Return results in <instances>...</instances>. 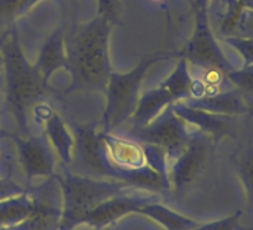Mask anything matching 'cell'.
Returning a JSON list of instances; mask_svg holds the SVG:
<instances>
[{"label": "cell", "mask_w": 253, "mask_h": 230, "mask_svg": "<svg viewBox=\"0 0 253 230\" xmlns=\"http://www.w3.org/2000/svg\"><path fill=\"white\" fill-rule=\"evenodd\" d=\"M6 138L15 145L17 160L23 169L27 185H35V182L41 184L43 179H52L57 172L58 160L43 135H21L15 132L8 133Z\"/></svg>", "instance_id": "cell-9"}, {"label": "cell", "mask_w": 253, "mask_h": 230, "mask_svg": "<svg viewBox=\"0 0 253 230\" xmlns=\"http://www.w3.org/2000/svg\"><path fill=\"white\" fill-rule=\"evenodd\" d=\"M66 27L55 29L42 44L39 50L38 60L35 61V67L43 78V81L49 85V79L60 69H66L67 56H66Z\"/></svg>", "instance_id": "cell-16"}, {"label": "cell", "mask_w": 253, "mask_h": 230, "mask_svg": "<svg viewBox=\"0 0 253 230\" xmlns=\"http://www.w3.org/2000/svg\"><path fill=\"white\" fill-rule=\"evenodd\" d=\"M232 36L253 39V9L243 8V11L240 12L238 21L235 24Z\"/></svg>", "instance_id": "cell-26"}, {"label": "cell", "mask_w": 253, "mask_h": 230, "mask_svg": "<svg viewBox=\"0 0 253 230\" xmlns=\"http://www.w3.org/2000/svg\"><path fill=\"white\" fill-rule=\"evenodd\" d=\"M152 200H158L157 193L139 188H126L97 205L85 217L84 223L94 227L113 226L128 214H137L143 205Z\"/></svg>", "instance_id": "cell-11"}, {"label": "cell", "mask_w": 253, "mask_h": 230, "mask_svg": "<svg viewBox=\"0 0 253 230\" xmlns=\"http://www.w3.org/2000/svg\"><path fill=\"white\" fill-rule=\"evenodd\" d=\"M2 56L5 102L15 120L18 133L27 135L30 133L32 112L46 93L48 84L35 64L26 58L15 29L5 33Z\"/></svg>", "instance_id": "cell-2"}, {"label": "cell", "mask_w": 253, "mask_h": 230, "mask_svg": "<svg viewBox=\"0 0 253 230\" xmlns=\"http://www.w3.org/2000/svg\"><path fill=\"white\" fill-rule=\"evenodd\" d=\"M39 0H0V23H9L27 12Z\"/></svg>", "instance_id": "cell-22"}, {"label": "cell", "mask_w": 253, "mask_h": 230, "mask_svg": "<svg viewBox=\"0 0 253 230\" xmlns=\"http://www.w3.org/2000/svg\"><path fill=\"white\" fill-rule=\"evenodd\" d=\"M27 191H30V188L18 184L11 175V165L6 160H2V163H0V200Z\"/></svg>", "instance_id": "cell-21"}, {"label": "cell", "mask_w": 253, "mask_h": 230, "mask_svg": "<svg viewBox=\"0 0 253 230\" xmlns=\"http://www.w3.org/2000/svg\"><path fill=\"white\" fill-rule=\"evenodd\" d=\"M97 17L104 18L112 27L122 24L121 21V2L119 0H97Z\"/></svg>", "instance_id": "cell-25"}, {"label": "cell", "mask_w": 253, "mask_h": 230, "mask_svg": "<svg viewBox=\"0 0 253 230\" xmlns=\"http://www.w3.org/2000/svg\"><path fill=\"white\" fill-rule=\"evenodd\" d=\"M243 5L249 9H253V0H241Z\"/></svg>", "instance_id": "cell-30"}, {"label": "cell", "mask_w": 253, "mask_h": 230, "mask_svg": "<svg viewBox=\"0 0 253 230\" xmlns=\"http://www.w3.org/2000/svg\"><path fill=\"white\" fill-rule=\"evenodd\" d=\"M0 230H12V229H0Z\"/></svg>", "instance_id": "cell-34"}, {"label": "cell", "mask_w": 253, "mask_h": 230, "mask_svg": "<svg viewBox=\"0 0 253 230\" xmlns=\"http://www.w3.org/2000/svg\"><path fill=\"white\" fill-rule=\"evenodd\" d=\"M32 118H35L41 124V129L43 132L42 135L51 145L61 168H69L73 159L75 136L64 118L42 100L35 106Z\"/></svg>", "instance_id": "cell-12"}, {"label": "cell", "mask_w": 253, "mask_h": 230, "mask_svg": "<svg viewBox=\"0 0 253 230\" xmlns=\"http://www.w3.org/2000/svg\"><path fill=\"white\" fill-rule=\"evenodd\" d=\"M112 26L101 17L66 29V70L70 84L66 94L76 91H104L113 72L109 60V36Z\"/></svg>", "instance_id": "cell-1"}, {"label": "cell", "mask_w": 253, "mask_h": 230, "mask_svg": "<svg viewBox=\"0 0 253 230\" xmlns=\"http://www.w3.org/2000/svg\"><path fill=\"white\" fill-rule=\"evenodd\" d=\"M179 53L157 51L145 56L139 64L128 72H112L104 87V108L101 112L100 129L104 133L116 132L122 129L133 117L137 103L142 96V85L149 69L163 61L169 60Z\"/></svg>", "instance_id": "cell-3"}, {"label": "cell", "mask_w": 253, "mask_h": 230, "mask_svg": "<svg viewBox=\"0 0 253 230\" xmlns=\"http://www.w3.org/2000/svg\"><path fill=\"white\" fill-rule=\"evenodd\" d=\"M192 73L188 63L180 57L174 70L157 87L142 93L137 108L128 123L131 126H146L169 106L191 96Z\"/></svg>", "instance_id": "cell-6"}, {"label": "cell", "mask_w": 253, "mask_h": 230, "mask_svg": "<svg viewBox=\"0 0 253 230\" xmlns=\"http://www.w3.org/2000/svg\"><path fill=\"white\" fill-rule=\"evenodd\" d=\"M3 41H5V33L0 36V73L3 70V56H2V47H3Z\"/></svg>", "instance_id": "cell-29"}, {"label": "cell", "mask_w": 253, "mask_h": 230, "mask_svg": "<svg viewBox=\"0 0 253 230\" xmlns=\"http://www.w3.org/2000/svg\"><path fill=\"white\" fill-rule=\"evenodd\" d=\"M222 2H223V3H226V2H229V0H222Z\"/></svg>", "instance_id": "cell-33"}, {"label": "cell", "mask_w": 253, "mask_h": 230, "mask_svg": "<svg viewBox=\"0 0 253 230\" xmlns=\"http://www.w3.org/2000/svg\"><path fill=\"white\" fill-rule=\"evenodd\" d=\"M70 129L75 136V147L72 163L66 169L82 176L119 181L118 172L109 162L103 142L104 132L100 129V124L75 123Z\"/></svg>", "instance_id": "cell-5"}, {"label": "cell", "mask_w": 253, "mask_h": 230, "mask_svg": "<svg viewBox=\"0 0 253 230\" xmlns=\"http://www.w3.org/2000/svg\"><path fill=\"white\" fill-rule=\"evenodd\" d=\"M195 15V26L185 48L179 53L188 66L198 67L201 70H220L229 73L237 69L232 61L225 56L217 38L210 29L209 12H198Z\"/></svg>", "instance_id": "cell-8"}, {"label": "cell", "mask_w": 253, "mask_h": 230, "mask_svg": "<svg viewBox=\"0 0 253 230\" xmlns=\"http://www.w3.org/2000/svg\"><path fill=\"white\" fill-rule=\"evenodd\" d=\"M222 41L240 54L244 66H253V39L228 36V38H222Z\"/></svg>", "instance_id": "cell-24"}, {"label": "cell", "mask_w": 253, "mask_h": 230, "mask_svg": "<svg viewBox=\"0 0 253 230\" xmlns=\"http://www.w3.org/2000/svg\"><path fill=\"white\" fill-rule=\"evenodd\" d=\"M61 194V221L58 230H72L84 223L85 217L101 202L116 193L133 188L121 181L82 176L61 168L52 176Z\"/></svg>", "instance_id": "cell-4"}, {"label": "cell", "mask_w": 253, "mask_h": 230, "mask_svg": "<svg viewBox=\"0 0 253 230\" xmlns=\"http://www.w3.org/2000/svg\"><path fill=\"white\" fill-rule=\"evenodd\" d=\"M116 132L137 142L160 148L167 156L169 165L179 156L194 135V130L174 114L171 106L146 126H130L128 129H122V132L119 129Z\"/></svg>", "instance_id": "cell-7"}, {"label": "cell", "mask_w": 253, "mask_h": 230, "mask_svg": "<svg viewBox=\"0 0 253 230\" xmlns=\"http://www.w3.org/2000/svg\"><path fill=\"white\" fill-rule=\"evenodd\" d=\"M228 79L244 99L249 114H253V66H243L228 73Z\"/></svg>", "instance_id": "cell-20"}, {"label": "cell", "mask_w": 253, "mask_h": 230, "mask_svg": "<svg viewBox=\"0 0 253 230\" xmlns=\"http://www.w3.org/2000/svg\"><path fill=\"white\" fill-rule=\"evenodd\" d=\"M35 208L30 215L11 227L12 230H58L61 221V194L48 187V182H41L39 187H30Z\"/></svg>", "instance_id": "cell-14"}, {"label": "cell", "mask_w": 253, "mask_h": 230, "mask_svg": "<svg viewBox=\"0 0 253 230\" xmlns=\"http://www.w3.org/2000/svg\"><path fill=\"white\" fill-rule=\"evenodd\" d=\"M103 142L110 165L119 175V181L125 182L130 172L139 171L149 165L146 148L143 144L125 136L119 132L103 133Z\"/></svg>", "instance_id": "cell-13"}, {"label": "cell", "mask_w": 253, "mask_h": 230, "mask_svg": "<svg viewBox=\"0 0 253 230\" xmlns=\"http://www.w3.org/2000/svg\"><path fill=\"white\" fill-rule=\"evenodd\" d=\"M209 2H210V0H192L194 14H198V12H207Z\"/></svg>", "instance_id": "cell-27"}, {"label": "cell", "mask_w": 253, "mask_h": 230, "mask_svg": "<svg viewBox=\"0 0 253 230\" xmlns=\"http://www.w3.org/2000/svg\"><path fill=\"white\" fill-rule=\"evenodd\" d=\"M213 151V139L194 132L186 147L169 165V190L176 194L186 191L204 173Z\"/></svg>", "instance_id": "cell-10"}, {"label": "cell", "mask_w": 253, "mask_h": 230, "mask_svg": "<svg viewBox=\"0 0 253 230\" xmlns=\"http://www.w3.org/2000/svg\"><path fill=\"white\" fill-rule=\"evenodd\" d=\"M171 109L194 132L203 133L213 141L222 139L232 133L234 118L229 117V115L211 114L201 109H195L183 102L171 105Z\"/></svg>", "instance_id": "cell-15"}, {"label": "cell", "mask_w": 253, "mask_h": 230, "mask_svg": "<svg viewBox=\"0 0 253 230\" xmlns=\"http://www.w3.org/2000/svg\"><path fill=\"white\" fill-rule=\"evenodd\" d=\"M113 226H107V227H94V226H89V224H79L76 227H73L72 230H112Z\"/></svg>", "instance_id": "cell-28"}, {"label": "cell", "mask_w": 253, "mask_h": 230, "mask_svg": "<svg viewBox=\"0 0 253 230\" xmlns=\"http://www.w3.org/2000/svg\"><path fill=\"white\" fill-rule=\"evenodd\" d=\"M243 185L246 188V194L253 205V148L244 151V154L240 159V168H238Z\"/></svg>", "instance_id": "cell-23"}, {"label": "cell", "mask_w": 253, "mask_h": 230, "mask_svg": "<svg viewBox=\"0 0 253 230\" xmlns=\"http://www.w3.org/2000/svg\"><path fill=\"white\" fill-rule=\"evenodd\" d=\"M182 102L195 109H201V111L211 112V114L229 115V117L249 114L244 99L235 88L217 93L214 96H206L200 99H185Z\"/></svg>", "instance_id": "cell-17"}, {"label": "cell", "mask_w": 253, "mask_h": 230, "mask_svg": "<svg viewBox=\"0 0 253 230\" xmlns=\"http://www.w3.org/2000/svg\"><path fill=\"white\" fill-rule=\"evenodd\" d=\"M35 208L32 190L0 200V229H11L26 220Z\"/></svg>", "instance_id": "cell-18"}, {"label": "cell", "mask_w": 253, "mask_h": 230, "mask_svg": "<svg viewBox=\"0 0 253 230\" xmlns=\"http://www.w3.org/2000/svg\"><path fill=\"white\" fill-rule=\"evenodd\" d=\"M137 214L146 215L157 223L163 224L167 230H192L197 227V223L182 214L174 212L173 209L167 208L160 200H152L146 205H143Z\"/></svg>", "instance_id": "cell-19"}, {"label": "cell", "mask_w": 253, "mask_h": 230, "mask_svg": "<svg viewBox=\"0 0 253 230\" xmlns=\"http://www.w3.org/2000/svg\"><path fill=\"white\" fill-rule=\"evenodd\" d=\"M2 90H3V75L0 73V91H2Z\"/></svg>", "instance_id": "cell-32"}, {"label": "cell", "mask_w": 253, "mask_h": 230, "mask_svg": "<svg viewBox=\"0 0 253 230\" xmlns=\"http://www.w3.org/2000/svg\"><path fill=\"white\" fill-rule=\"evenodd\" d=\"M6 135H8V133H6V132H3V130H2V126H0V139H5V138H6Z\"/></svg>", "instance_id": "cell-31"}]
</instances>
